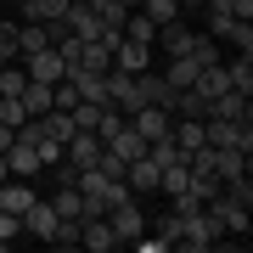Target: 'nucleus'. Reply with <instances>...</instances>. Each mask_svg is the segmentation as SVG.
<instances>
[{"label": "nucleus", "mask_w": 253, "mask_h": 253, "mask_svg": "<svg viewBox=\"0 0 253 253\" xmlns=\"http://www.w3.org/2000/svg\"><path fill=\"white\" fill-rule=\"evenodd\" d=\"M219 219H214V208H191V214H180V242L174 248H186V253H203V248H214L219 242Z\"/></svg>", "instance_id": "f257e3e1"}, {"label": "nucleus", "mask_w": 253, "mask_h": 253, "mask_svg": "<svg viewBox=\"0 0 253 253\" xmlns=\"http://www.w3.org/2000/svg\"><path fill=\"white\" fill-rule=\"evenodd\" d=\"M107 225H113V236H118V248H135V236L146 231V208H141L135 197H124L118 208H107Z\"/></svg>", "instance_id": "f03ea898"}, {"label": "nucleus", "mask_w": 253, "mask_h": 253, "mask_svg": "<svg viewBox=\"0 0 253 253\" xmlns=\"http://www.w3.org/2000/svg\"><path fill=\"white\" fill-rule=\"evenodd\" d=\"M135 96H141V107H163V113H174V84L163 79V73H152V68H141L135 73Z\"/></svg>", "instance_id": "7ed1b4c3"}, {"label": "nucleus", "mask_w": 253, "mask_h": 253, "mask_svg": "<svg viewBox=\"0 0 253 253\" xmlns=\"http://www.w3.org/2000/svg\"><path fill=\"white\" fill-rule=\"evenodd\" d=\"M17 62H23L28 79H40V84H62V79H68V62H62V51H56V45L34 51V56H17Z\"/></svg>", "instance_id": "20e7f679"}, {"label": "nucleus", "mask_w": 253, "mask_h": 253, "mask_svg": "<svg viewBox=\"0 0 253 253\" xmlns=\"http://www.w3.org/2000/svg\"><path fill=\"white\" fill-rule=\"evenodd\" d=\"M129 129L152 146V141H163V135L174 129V113H163V107H135V113H129Z\"/></svg>", "instance_id": "39448f33"}, {"label": "nucleus", "mask_w": 253, "mask_h": 253, "mask_svg": "<svg viewBox=\"0 0 253 253\" xmlns=\"http://www.w3.org/2000/svg\"><path fill=\"white\" fill-rule=\"evenodd\" d=\"M107 101H113V107L118 113H135L141 107V96H135V73H124V68H107Z\"/></svg>", "instance_id": "423d86ee"}, {"label": "nucleus", "mask_w": 253, "mask_h": 253, "mask_svg": "<svg viewBox=\"0 0 253 253\" xmlns=\"http://www.w3.org/2000/svg\"><path fill=\"white\" fill-rule=\"evenodd\" d=\"M191 34H197V28H191V23H186V11H180V17H174V23H163L158 34H152V45H158L163 56H186Z\"/></svg>", "instance_id": "0eeeda50"}, {"label": "nucleus", "mask_w": 253, "mask_h": 253, "mask_svg": "<svg viewBox=\"0 0 253 253\" xmlns=\"http://www.w3.org/2000/svg\"><path fill=\"white\" fill-rule=\"evenodd\" d=\"M208 113H214V118H231V124H248V118H253V96L225 90V96H214V101H208Z\"/></svg>", "instance_id": "6e6552de"}, {"label": "nucleus", "mask_w": 253, "mask_h": 253, "mask_svg": "<svg viewBox=\"0 0 253 253\" xmlns=\"http://www.w3.org/2000/svg\"><path fill=\"white\" fill-rule=\"evenodd\" d=\"M34 197H40V191L28 186L23 174H6V180H0V208H6V214H23V208L34 203Z\"/></svg>", "instance_id": "1a4fd4ad"}, {"label": "nucleus", "mask_w": 253, "mask_h": 253, "mask_svg": "<svg viewBox=\"0 0 253 253\" xmlns=\"http://www.w3.org/2000/svg\"><path fill=\"white\" fill-rule=\"evenodd\" d=\"M158 174H163V169H158V163L146 158V152H141L135 163H124V186L135 191V197H141V191H158Z\"/></svg>", "instance_id": "9d476101"}, {"label": "nucleus", "mask_w": 253, "mask_h": 253, "mask_svg": "<svg viewBox=\"0 0 253 253\" xmlns=\"http://www.w3.org/2000/svg\"><path fill=\"white\" fill-rule=\"evenodd\" d=\"M113 68H124V73H141V68H152V45H141V40H118V51H113Z\"/></svg>", "instance_id": "9b49d317"}, {"label": "nucleus", "mask_w": 253, "mask_h": 253, "mask_svg": "<svg viewBox=\"0 0 253 253\" xmlns=\"http://www.w3.org/2000/svg\"><path fill=\"white\" fill-rule=\"evenodd\" d=\"M51 107H56V84L28 79V84H23V113H28V118H40V113H51Z\"/></svg>", "instance_id": "f8f14e48"}, {"label": "nucleus", "mask_w": 253, "mask_h": 253, "mask_svg": "<svg viewBox=\"0 0 253 253\" xmlns=\"http://www.w3.org/2000/svg\"><path fill=\"white\" fill-rule=\"evenodd\" d=\"M107 152H113V158H124V163H135V158L146 152V141L129 129V118H124V129H113V135H107Z\"/></svg>", "instance_id": "ddd939ff"}, {"label": "nucleus", "mask_w": 253, "mask_h": 253, "mask_svg": "<svg viewBox=\"0 0 253 253\" xmlns=\"http://www.w3.org/2000/svg\"><path fill=\"white\" fill-rule=\"evenodd\" d=\"M51 45V23H17V56H34Z\"/></svg>", "instance_id": "4468645a"}, {"label": "nucleus", "mask_w": 253, "mask_h": 253, "mask_svg": "<svg viewBox=\"0 0 253 253\" xmlns=\"http://www.w3.org/2000/svg\"><path fill=\"white\" fill-rule=\"evenodd\" d=\"M45 203L56 208V219H84V197H79V186H56Z\"/></svg>", "instance_id": "2eb2a0df"}, {"label": "nucleus", "mask_w": 253, "mask_h": 253, "mask_svg": "<svg viewBox=\"0 0 253 253\" xmlns=\"http://www.w3.org/2000/svg\"><path fill=\"white\" fill-rule=\"evenodd\" d=\"M191 90H197L203 101H214V96H225V90H231V79H225V62H214V68H203V73H197V84H191Z\"/></svg>", "instance_id": "dca6fc26"}, {"label": "nucleus", "mask_w": 253, "mask_h": 253, "mask_svg": "<svg viewBox=\"0 0 253 253\" xmlns=\"http://www.w3.org/2000/svg\"><path fill=\"white\" fill-rule=\"evenodd\" d=\"M225 79H231V90L253 96V56H248V51H236L231 62H225Z\"/></svg>", "instance_id": "f3484780"}, {"label": "nucleus", "mask_w": 253, "mask_h": 253, "mask_svg": "<svg viewBox=\"0 0 253 253\" xmlns=\"http://www.w3.org/2000/svg\"><path fill=\"white\" fill-rule=\"evenodd\" d=\"M197 62H191V56H169V68H163V79L174 84V90H191V84H197Z\"/></svg>", "instance_id": "a211bd4d"}, {"label": "nucleus", "mask_w": 253, "mask_h": 253, "mask_svg": "<svg viewBox=\"0 0 253 253\" xmlns=\"http://www.w3.org/2000/svg\"><path fill=\"white\" fill-rule=\"evenodd\" d=\"M0 62H17V17L0 11Z\"/></svg>", "instance_id": "6ab92c4d"}, {"label": "nucleus", "mask_w": 253, "mask_h": 253, "mask_svg": "<svg viewBox=\"0 0 253 253\" xmlns=\"http://www.w3.org/2000/svg\"><path fill=\"white\" fill-rule=\"evenodd\" d=\"M225 40H231L236 51L253 56V23H248V17H231V23H225Z\"/></svg>", "instance_id": "aec40b11"}, {"label": "nucleus", "mask_w": 253, "mask_h": 253, "mask_svg": "<svg viewBox=\"0 0 253 253\" xmlns=\"http://www.w3.org/2000/svg\"><path fill=\"white\" fill-rule=\"evenodd\" d=\"M135 11H146V17H152L158 28H163V23H174V17H180V6H174V0H141V6H135Z\"/></svg>", "instance_id": "412c9836"}, {"label": "nucleus", "mask_w": 253, "mask_h": 253, "mask_svg": "<svg viewBox=\"0 0 253 253\" xmlns=\"http://www.w3.org/2000/svg\"><path fill=\"white\" fill-rule=\"evenodd\" d=\"M23 84H28L23 62H6V68H0V96H23Z\"/></svg>", "instance_id": "4be33fe9"}, {"label": "nucleus", "mask_w": 253, "mask_h": 253, "mask_svg": "<svg viewBox=\"0 0 253 253\" xmlns=\"http://www.w3.org/2000/svg\"><path fill=\"white\" fill-rule=\"evenodd\" d=\"M45 248H79V219H56V231H51Z\"/></svg>", "instance_id": "5701e85b"}, {"label": "nucleus", "mask_w": 253, "mask_h": 253, "mask_svg": "<svg viewBox=\"0 0 253 253\" xmlns=\"http://www.w3.org/2000/svg\"><path fill=\"white\" fill-rule=\"evenodd\" d=\"M23 96H0V124H11V129H23Z\"/></svg>", "instance_id": "b1692460"}, {"label": "nucleus", "mask_w": 253, "mask_h": 253, "mask_svg": "<svg viewBox=\"0 0 253 253\" xmlns=\"http://www.w3.org/2000/svg\"><path fill=\"white\" fill-rule=\"evenodd\" d=\"M17 236H23V219L0 208V248H17Z\"/></svg>", "instance_id": "393cba45"}, {"label": "nucleus", "mask_w": 253, "mask_h": 253, "mask_svg": "<svg viewBox=\"0 0 253 253\" xmlns=\"http://www.w3.org/2000/svg\"><path fill=\"white\" fill-rule=\"evenodd\" d=\"M231 17H248L253 23V0H231Z\"/></svg>", "instance_id": "a878e982"}, {"label": "nucleus", "mask_w": 253, "mask_h": 253, "mask_svg": "<svg viewBox=\"0 0 253 253\" xmlns=\"http://www.w3.org/2000/svg\"><path fill=\"white\" fill-rule=\"evenodd\" d=\"M174 6H180V11H197V6H203V0H174Z\"/></svg>", "instance_id": "bb28decb"}, {"label": "nucleus", "mask_w": 253, "mask_h": 253, "mask_svg": "<svg viewBox=\"0 0 253 253\" xmlns=\"http://www.w3.org/2000/svg\"><path fill=\"white\" fill-rule=\"evenodd\" d=\"M0 180H6V152H0Z\"/></svg>", "instance_id": "cd10ccee"}, {"label": "nucleus", "mask_w": 253, "mask_h": 253, "mask_svg": "<svg viewBox=\"0 0 253 253\" xmlns=\"http://www.w3.org/2000/svg\"><path fill=\"white\" fill-rule=\"evenodd\" d=\"M68 6H90V0H68Z\"/></svg>", "instance_id": "c85d7f7f"}, {"label": "nucleus", "mask_w": 253, "mask_h": 253, "mask_svg": "<svg viewBox=\"0 0 253 253\" xmlns=\"http://www.w3.org/2000/svg\"><path fill=\"white\" fill-rule=\"evenodd\" d=\"M124 6H129V11H135V6H141V0H124Z\"/></svg>", "instance_id": "c756f323"}, {"label": "nucleus", "mask_w": 253, "mask_h": 253, "mask_svg": "<svg viewBox=\"0 0 253 253\" xmlns=\"http://www.w3.org/2000/svg\"><path fill=\"white\" fill-rule=\"evenodd\" d=\"M0 6H17V0H0Z\"/></svg>", "instance_id": "7c9ffc66"}, {"label": "nucleus", "mask_w": 253, "mask_h": 253, "mask_svg": "<svg viewBox=\"0 0 253 253\" xmlns=\"http://www.w3.org/2000/svg\"><path fill=\"white\" fill-rule=\"evenodd\" d=\"M0 68H6V62H0Z\"/></svg>", "instance_id": "2f4dec72"}]
</instances>
